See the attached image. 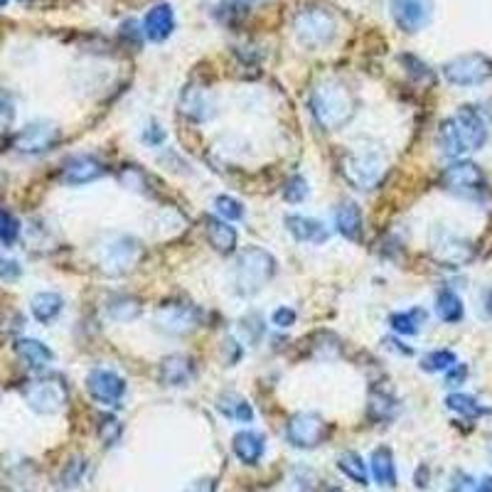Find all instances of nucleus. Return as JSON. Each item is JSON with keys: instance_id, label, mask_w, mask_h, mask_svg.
I'll list each match as a JSON object with an SVG mask.
<instances>
[{"instance_id": "nucleus-47", "label": "nucleus", "mask_w": 492, "mask_h": 492, "mask_svg": "<svg viewBox=\"0 0 492 492\" xmlns=\"http://www.w3.org/2000/svg\"><path fill=\"white\" fill-rule=\"evenodd\" d=\"M475 492H492V475L483 478V480L478 483V488H475Z\"/></svg>"}, {"instance_id": "nucleus-36", "label": "nucleus", "mask_w": 492, "mask_h": 492, "mask_svg": "<svg viewBox=\"0 0 492 492\" xmlns=\"http://www.w3.org/2000/svg\"><path fill=\"white\" fill-rule=\"evenodd\" d=\"M214 210H217L220 220H224V222H239L244 217V204L229 197V194H220L214 200Z\"/></svg>"}, {"instance_id": "nucleus-16", "label": "nucleus", "mask_w": 492, "mask_h": 492, "mask_svg": "<svg viewBox=\"0 0 492 492\" xmlns=\"http://www.w3.org/2000/svg\"><path fill=\"white\" fill-rule=\"evenodd\" d=\"M434 256L441 263H448V266H463L468 261L473 259V246L461 239V237H455V234H438L434 237Z\"/></svg>"}, {"instance_id": "nucleus-37", "label": "nucleus", "mask_w": 492, "mask_h": 492, "mask_svg": "<svg viewBox=\"0 0 492 492\" xmlns=\"http://www.w3.org/2000/svg\"><path fill=\"white\" fill-rule=\"evenodd\" d=\"M246 13H249V3L246 0H224L220 10H217V15L227 22V25H237L239 20L246 18Z\"/></svg>"}, {"instance_id": "nucleus-10", "label": "nucleus", "mask_w": 492, "mask_h": 492, "mask_svg": "<svg viewBox=\"0 0 492 492\" xmlns=\"http://www.w3.org/2000/svg\"><path fill=\"white\" fill-rule=\"evenodd\" d=\"M444 77L455 87H473L492 77V62L483 55H463L445 65Z\"/></svg>"}, {"instance_id": "nucleus-13", "label": "nucleus", "mask_w": 492, "mask_h": 492, "mask_svg": "<svg viewBox=\"0 0 492 492\" xmlns=\"http://www.w3.org/2000/svg\"><path fill=\"white\" fill-rule=\"evenodd\" d=\"M87 392L99 404L117 406L125 394V379L111 369H94L87 375Z\"/></svg>"}, {"instance_id": "nucleus-20", "label": "nucleus", "mask_w": 492, "mask_h": 492, "mask_svg": "<svg viewBox=\"0 0 492 492\" xmlns=\"http://www.w3.org/2000/svg\"><path fill=\"white\" fill-rule=\"evenodd\" d=\"M234 455L246 465H256L261 461V455L266 451V445H263V436L256 434V431H239V434L234 436L232 441Z\"/></svg>"}, {"instance_id": "nucleus-30", "label": "nucleus", "mask_w": 492, "mask_h": 492, "mask_svg": "<svg viewBox=\"0 0 492 492\" xmlns=\"http://www.w3.org/2000/svg\"><path fill=\"white\" fill-rule=\"evenodd\" d=\"M426 310L421 308H411V310H401V313H392L389 315V325H392V330L394 332H399V335H416L419 330H421V325L426 323Z\"/></svg>"}, {"instance_id": "nucleus-45", "label": "nucleus", "mask_w": 492, "mask_h": 492, "mask_svg": "<svg viewBox=\"0 0 492 492\" xmlns=\"http://www.w3.org/2000/svg\"><path fill=\"white\" fill-rule=\"evenodd\" d=\"M214 480L212 478H200V480H194V483H190V488L185 492H214Z\"/></svg>"}, {"instance_id": "nucleus-4", "label": "nucleus", "mask_w": 492, "mask_h": 492, "mask_svg": "<svg viewBox=\"0 0 492 492\" xmlns=\"http://www.w3.org/2000/svg\"><path fill=\"white\" fill-rule=\"evenodd\" d=\"M386 173L384 155L372 148H359L345 155L342 160V175L350 185H355L358 190H372L382 183Z\"/></svg>"}, {"instance_id": "nucleus-25", "label": "nucleus", "mask_w": 492, "mask_h": 492, "mask_svg": "<svg viewBox=\"0 0 492 492\" xmlns=\"http://www.w3.org/2000/svg\"><path fill=\"white\" fill-rule=\"evenodd\" d=\"M180 108H183L185 117L194 118V121H207V118L214 114L212 101H210V94L203 91V89H185L183 99H180Z\"/></svg>"}, {"instance_id": "nucleus-21", "label": "nucleus", "mask_w": 492, "mask_h": 492, "mask_svg": "<svg viewBox=\"0 0 492 492\" xmlns=\"http://www.w3.org/2000/svg\"><path fill=\"white\" fill-rule=\"evenodd\" d=\"M65 308V298L55 293V290H42V293H35L32 300H30V313H32V318L42 323V325H47L52 320L57 318L59 313Z\"/></svg>"}, {"instance_id": "nucleus-48", "label": "nucleus", "mask_w": 492, "mask_h": 492, "mask_svg": "<svg viewBox=\"0 0 492 492\" xmlns=\"http://www.w3.org/2000/svg\"><path fill=\"white\" fill-rule=\"evenodd\" d=\"M5 3H8V0H0V8H3V5H5Z\"/></svg>"}, {"instance_id": "nucleus-40", "label": "nucleus", "mask_w": 492, "mask_h": 492, "mask_svg": "<svg viewBox=\"0 0 492 492\" xmlns=\"http://www.w3.org/2000/svg\"><path fill=\"white\" fill-rule=\"evenodd\" d=\"M99 434H101V441L107 445L117 444L118 434H121V424H118L114 416H104L101 419V426H99Z\"/></svg>"}, {"instance_id": "nucleus-49", "label": "nucleus", "mask_w": 492, "mask_h": 492, "mask_svg": "<svg viewBox=\"0 0 492 492\" xmlns=\"http://www.w3.org/2000/svg\"><path fill=\"white\" fill-rule=\"evenodd\" d=\"M330 492H342V490H338V488H332V490H330Z\"/></svg>"}, {"instance_id": "nucleus-35", "label": "nucleus", "mask_w": 492, "mask_h": 492, "mask_svg": "<svg viewBox=\"0 0 492 492\" xmlns=\"http://www.w3.org/2000/svg\"><path fill=\"white\" fill-rule=\"evenodd\" d=\"M455 355L451 350H436V352H428L424 359H421V369L424 372H448V369L453 367Z\"/></svg>"}, {"instance_id": "nucleus-41", "label": "nucleus", "mask_w": 492, "mask_h": 492, "mask_svg": "<svg viewBox=\"0 0 492 492\" xmlns=\"http://www.w3.org/2000/svg\"><path fill=\"white\" fill-rule=\"evenodd\" d=\"M271 323H273L276 328H290V325L296 323V310L289 308V306L276 308L273 310V315H271Z\"/></svg>"}, {"instance_id": "nucleus-2", "label": "nucleus", "mask_w": 492, "mask_h": 492, "mask_svg": "<svg viewBox=\"0 0 492 492\" xmlns=\"http://www.w3.org/2000/svg\"><path fill=\"white\" fill-rule=\"evenodd\" d=\"M276 276V259L261 246H246L234 263V289L239 296L249 298L263 290V286Z\"/></svg>"}, {"instance_id": "nucleus-15", "label": "nucleus", "mask_w": 492, "mask_h": 492, "mask_svg": "<svg viewBox=\"0 0 492 492\" xmlns=\"http://www.w3.org/2000/svg\"><path fill=\"white\" fill-rule=\"evenodd\" d=\"M107 175V165L94 155H74L62 168V180L67 185H89Z\"/></svg>"}, {"instance_id": "nucleus-9", "label": "nucleus", "mask_w": 492, "mask_h": 492, "mask_svg": "<svg viewBox=\"0 0 492 492\" xmlns=\"http://www.w3.org/2000/svg\"><path fill=\"white\" fill-rule=\"evenodd\" d=\"M286 438L296 448H318L328 438V424L315 411H300L290 416L286 426Z\"/></svg>"}, {"instance_id": "nucleus-18", "label": "nucleus", "mask_w": 492, "mask_h": 492, "mask_svg": "<svg viewBox=\"0 0 492 492\" xmlns=\"http://www.w3.org/2000/svg\"><path fill=\"white\" fill-rule=\"evenodd\" d=\"M175 30V13L168 3H160L155 8L148 10L143 20V32L151 42H163L173 35Z\"/></svg>"}, {"instance_id": "nucleus-42", "label": "nucleus", "mask_w": 492, "mask_h": 492, "mask_svg": "<svg viewBox=\"0 0 492 492\" xmlns=\"http://www.w3.org/2000/svg\"><path fill=\"white\" fill-rule=\"evenodd\" d=\"M20 273H22V269H20L18 261L0 256V279H3V281H18Z\"/></svg>"}, {"instance_id": "nucleus-6", "label": "nucleus", "mask_w": 492, "mask_h": 492, "mask_svg": "<svg viewBox=\"0 0 492 492\" xmlns=\"http://www.w3.org/2000/svg\"><path fill=\"white\" fill-rule=\"evenodd\" d=\"M441 185L448 193L468 197V200H480L488 194V177L480 170V165L470 163V160L448 165L441 175Z\"/></svg>"}, {"instance_id": "nucleus-11", "label": "nucleus", "mask_w": 492, "mask_h": 492, "mask_svg": "<svg viewBox=\"0 0 492 492\" xmlns=\"http://www.w3.org/2000/svg\"><path fill=\"white\" fill-rule=\"evenodd\" d=\"M59 143V128L52 121H32L25 128H20L13 145L18 148L20 153L39 155L52 151Z\"/></svg>"}, {"instance_id": "nucleus-14", "label": "nucleus", "mask_w": 492, "mask_h": 492, "mask_svg": "<svg viewBox=\"0 0 492 492\" xmlns=\"http://www.w3.org/2000/svg\"><path fill=\"white\" fill-rule=\"evenodd\" d=\"M431 0H392V18L404 32H419L431 20Z\"/></svg>"}, {"instance_id": "nucleus-28", "label": "nucleus", "mask_w": 492, "mask_h": 492, "mask_svg": "<svg viewBox=\"0 0 492 492\" xmlns=\"http://www.w3.org/2000/svg\"><path fill=\"white\" fill-rule=\"evenodd\" d=\"M141 300L134 298V296H111L107 300V315L117 323H131L141 315Z\"/></svg>"}, {"instance_id": "nucleus-5", "label": "nucleus", "mask_w": 492, "mask_h": 492, "mask_svg": "<svg viewBox=\"0 0 492 492\" xmlns=\"http://www.w3.org/2000/svg\"><path fill=\"white\" fill-rule=\"evenodd\" d=\"M22 399L35 414H59L67 406V384L57 376H39L22 386Z\"/></svg>"}, {"instance_id": "nucleus-23", "label": "nucleus", "mask_w": 492, "mask_h": 492, "mask_svg": "<svg viewBox=\"0 0 492 492\" xmlns=\"http://www.w3.org/2000/svg\"><path fill=\"white\" fill-rule=\"evenodd\" d=\"M15 355L32 369H45L49 362L55 359L52 350H49L45 342H39V340L32 338L18 340V342H15Z\"/></svg>"}, {"instance_id": "nucleus-3", "label": "nucleus", "mask_w": 492, "mask_h": 492, "mask_svg": "<svg viewBox=\"0 0 492 492\" xmlns=\"http://www.w3.org/2000/svg\"><path fill=\"white\" fill-rule=\"evenodd\" d=\"M293 30H296V39L306 49H320L330 45L335 35H338V22L332 18L328 8H318V5H308L300 8V13L293 20Z\"/></svg>"}, {"instance_id": "nucleus-27", "label": "nucleus", "mask_w": 492, "mask_h": 492, "mask_svg": "<svg viewBox=\"0 0 492 492\" xmlns=\"http://www.w3.org/2000/svg\"><path fill=\"white\" fill-rule=\"evenodd\" d=\"M436 313H438V318L444 320V323H461L465 315L463 300H461V296L453 289L438 290V296H436Z\"/></svg>"}, {"instance_id": "nucleus-19", "label": "nucleus", "mask_w": 492, "mask_h": 492, "mask_svg": "<svg viewBox=\"0 0 492 492\" xmlns=\"http://www.w3.org/2000/svg\"><path fill=\"white\" fill-rule=\"evenodd\" d=\"M194 375L193 359L187 355H170L160 362V384L163 386H185Z\"/></svg>"}, {"instance_id": "nucleus-32", "label": "nucleus", "mask_w": 492, "mask_h": 492, "mask_svg": "<svg viewBox=\"0 0 492 492\" xmlns=\"http://www.w3.org/2000/svg\"><path fill=\"white\" fill-rule=\"evenodd\" d=\"M445 406L455 411V414L465 416V419H480V416L488 414V409H485L478 399L468 394H451L445 399Z\"/></svg>"}, {"instance_id": "nucleus-22", "label": "nucleus", "mask_w": 492, "mask_h": 492, "mask_svg": "<svg viewBox=\"0 0 492 492\" xmlns=\"http://www.w3.org/2000/svg\"><path fill=\"white\" fill-rule=\"evenodd\" d=\"M207 239L217 254H232L237 249V229L232 222H224L220 217H207Z\"/></svg>"}, {"instance_id": "nucleus-33", "label": "nucleus", "mask_w": 492, "mask_h": 492, "mask_svg": "<svg viewBox=\"0 0 492 492\" xmlns=\"http://www.w3.org/2000/svg\"><path fill=\"white\" fill-rule=\"evenodd\" d=\"M367 414L372 421H379V424H382V421H389V419L396 414V401L386 394V392H372Z\"/></svg>"}, {"instance_id": "nucleus-31", "label": "nucleus", "mask_w": 492, "mask_h": 492, "mask_svg": "<svg viewBox=\"0 0 492 492\" xmlns=\"http://www.w3.org/2000/svg\"><path fill=\"white\" fill-rule=\"evenodd\" d=\"M338 468L340 473L348 475L352 483L358 485H367L369 483V475H367V463H365V458L355 451H345V453L338 458Z\"/></svg>"}, {"instance_id": "nucleus-7", "label": "nucleus", "mask_w": 492, "mask_h": 492, "mask_svg": "<svg viewBox=\"0 0 492 492\" xmlns=\"http://www.w3.org/2000/svg\"><path fill=\"white\" fill-rule=\"evenodd\" d=\"M138 259H141V244L134 237H117L101 246L99 266L107 276H124L134 269Z\"/></svg>"}, {"instance_id": "nucleus-26", "label": "nucleus", "mask_w": 492, "mask_h": 492, "mask_svg": "<svg viewBox=\"0 0 492 492\" xmlns=\"http://www.w3.org/2000/svg\"><path fill=\"white\" fill-rule=\"evenodd\" d=\"M369 465H372V473H375L376 483L384 485V488H394L396 465H394V453H392V448H386V445L375 448V451H372V458H369Z\"/></svg>"}, {"instance_id": "nucleus-39", "label": "nucleus", "mask_w": 492, "mask_h": 492, "mask_svg": "<svg viewBox=\"0 0 492 492\" xmlns=\"http://www.w3.org/2000/svg\"><path fill=\"white\" fill-rule=\"evenodd\" d=\"M308 193H310L308 180H306L303 175H293V177H289V183H286V187H283V197L293 204L303 203V200L308 197Z\"/></svg>"}, {"instance_id": "nucleus-1", "label": "nucleus", "mask_w": 492, "mask_h": 492, "mask_svg": "<svg viewBox=\"0 0 492 492\" xmlns=\"http://www.w3.org/2000/svg\"><path fill=\"white\" fill-rule=\"evenodd\" d=\"M310 111L325 131H340L358 114V99L348 84L338 79H328L310 94Z\"/></svg>"}, {"instance_id": "nucleus-29", "label": "nucleus", "mask_w": 492, "mask_h": 492, "mask_svg": "<svg viewBox=\"0 0 492 492\" xmlns=\"http://www.w3.org/2000/svg\"><path fill=\"white\" fill-rule=\"evenodd\" d=\"M217 409L222 411L227 419H232V421H239V424H251V419H254V409L251 404L239 394H222L217 399Z\"/></svg>"}, {"instance_id": "nucleus-43", "label": "nucleus", "mask_w": 492, "mask_h": 492, "mask_svg": "<svg viewBox=\"0 0 492 492\" xmlns=\"http://www.w3.org/2000/svg\"><path fill=\"white\" fill-rule=\"evenodd\" d=\"M15 118V108H13V101H10L8 94L0 91V131L10 125V121Z\"/></svg>"}, {"instance_id": "nucleus-17", "label": "nucleus", "mask_w": 492, "mask_h": 492, "mask_svg": "<svg viewBox=\"0 0 492 492\" xmlns=\"http://www.w3.org/2000/svg\"><path fill=\"white\" fill-rule=\"evenodd\" d=\"M286 229H289L298 242L303 244H325L330 239L328 227L318 220H313V217H303V214H289L286 217Z\"/></svg>"}, {"instance_id": "nucleus-12", "label": "nucleus", "mask_w": 492, "mask_h": 492, "mask_svg": "<svg viewBox=\"0 0 492 492\" xmlns=\"http://www.w3.org/2000/svg\"><path fill=\"white\" fill-rule=\"evenodd\" d=\"M455 134L463 143V151H480L488 141V125H485V118L480 117V111L475 107H461L458 114L453 117Z\"/></svg>"}, {"instance_id": "nucleus-34", "label": "nucleus", "mask_w": 492, "mask_h": 492, "mask_svg": "<svg viewBox=\"0 0 492 492\" xmlns=\"http://www.w3.org/2000/svg\"><path fill=\"white\" fill-rule=\"evenodd\" d=\"M438 145H441V151H444L448 158H458V155H463V143H461V138L455 134V125L453 118H448L441 124L438 128Z\"/></svg>"}, {"instance_id": "nucleus-8", "label": "nucleus", "mask_w": 492, "mask_h": 492, "mask_svg": "<svg viewBox=\"0 0 492 492\" xmlns=\"http://www.w3.org/2000/svg\"><path fill=\"white\" fill-rule=\"evenodd\" d=\"M200 325V310L193 303L168 300L155 310V328L165 335H187Z\"/></svg>"}, {"instance_id": "nucleus-46", "label": "nucleus", "mask_w": 492, "mask_h": 492, "mask_svg": "<svg viewBox=\"0 0 492 492\" xmlns=\"http://www.w3.org/2000/svg\"><path fill=\"white\" fill-rule=\"evenodd\" d=\"M145 143H151V145H158V143H163V138H165V134L163 131H160V128H158V125H148V131H145Z\"/></svg>"}, {"instance_id": "nucleus-24", "label": "nucleus", "mask_w": 492, "mask_h": 492, "mask_svg": "<svg viewBox=\"0 0 492 492\" xmlns=\"http://www.w3.org/2000/svg\"><path fill=\"white\" fill-rule=\"evenodd\" d=\"M335 227L345 239L359 242V237H362V210L355 203H342L338 207V212H335Z\"/></svg>"}, {"instance_id": "nucleus-38", "label": "nucleus", "mask_w": 492, "mask_h": 492, "mask_svg": "<svg viewBox=\"0 0 492 492\" xmlns=\"http://www.w3.org/2000/svg\"><path fill=\"white\" fill-rule=\"evenodd\" d=\"M18 237H20V222L8 212V210H3V207H0V244L10 246V244L18 242Z\"/></svg>"}, {"instance_id": "nucleus-44", "label": "nucleus", "mask_w": 492, "mask_h": 492, "mask_svg": "<svg viewBox=\"0 0 492 492\" xmlns=\"http://www.w3.org/2000/svg\"><path fill=\"white\" fill-rule=\"evenodd\" d=\"M465 376H468V367H465V365H458V362H455L453 367L448 369V376H445V382H448V384H451V386H458V384H461V382H463Z\"/></svg>"}]
</instances>
